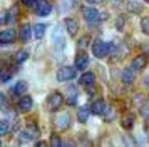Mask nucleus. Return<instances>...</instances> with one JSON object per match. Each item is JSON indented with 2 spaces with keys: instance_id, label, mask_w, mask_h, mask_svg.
<instances>
[{
  "instance_id": "f257e3e1",
  "label": "nucleus",
  "mask_w": 149,
  "mask_h": 147,
  "mask_svg": "<svg viewBox=\"0 0 149 147\" xmlns=\"http://www.w3.org/2000/svg\"><path fill=\"white\" fill-rule=\"evenodd\" d=\"M50 39H52L54 47L57 49V50H64V49H65V45H67V39H65V35H64V28H62L61 24L54 25L52 32H50Z\"/></svg>"
},
{
  "instance_id": "f03ea898",
  "label": "nucleus",
  "mask_w": 149,
  "mask_h": 147,
  "mask_svg": "<svg viewBox=\"0 0 149 147\" xmlns=\"http://www.w3.org/2000/svg\"><path fill=\"white\" fill-rule=\"evenodd\" d=\"M114 50V45L111 44V42H104V40H95L94 44H92V53H94L97 59H104V57H107L109 53Z\"/></svg>"
},
{
  "instance_id": "7ed1b4c3",
  "label": "nucleus",
  "mask_w": 149,
  "mask_h": 147,
  "mask_svg": "<svg viewBox=\"0 0 149 147\" xmlns=\"http://www.w3.org/2000/svg\"><path fill=\"white\" fill-rule=\"evenodd\" d=\"M75 75H77V69H75V67L64 65L57 70V75H55V77H57L59 82H69V80L75 79Z\"/></svg>"
},
{
  "instance_id": "20e7f679",
  "label": "nucleus",
  "mask_w": 149,
  "mask_h": 147,
  "mask_svg": "<svg viewBox=\"0 0 149 147\" xmlns=\"http://www.w3.org/2000/svg\"><path fill=\"white\" fill-rule=\"evenodd\" d=\"M81 13H82V17L86 19L87 24H97V22L101 20V13H99V10H97L95 7H91V5L82 7Z\"/></svg>"
},
{
  "instance_id": "39448f33",
  "label": "nucleus",
  "mask_w": 149,
  "mask_h": 147,
  "mask_svg": "<svg viewBox=\"0 0 149 147\" xmlns=\"http://www.w3.org/2000/svg\"><path fill=\"white\" fill-rule=\"evenodd\" d=\"M64 100H65V97H64L61 92H52L49 95V100H47L49 110H52V112L59 110V109L64 105Z\"/></svg>"
},
{
  "instance_id": "423d86ee",
  "label": "nucleus",
  "mask_w": 149,
  "mask_h": 147,
  "mask_svg": "<svg viewBox=\"0 0 149 147\" xmlns=\"http://www.w3.org/2000/svg\"><path fill=\"white\" fill-rule=\"evenodd\" d=\"M15 39H17V32H15V28H5V30H0V44H2V45L14 44Z\"/></svg>"
},
{
  "instance_id": "0eeeda50",
  "label": "nucleus",
  "mask_w": 149,
  "mask_h": 147,
  "mask_svg": "<svg viewBox=\"0 0 149 147\" xmlns=\"http://www.w3.org/2000/svg\"><path fill=\"white\" fill-rule=\"evenodd\" d=\"M32 107H34V100L30 95H22L20 100L17 102V109H19V112H30L32 110Z\"/></svg>"
},
{
  "instance_id": "6e6552de",
  "label": "nucleus",
  "mask_w": 149,
  "mask_h": 147,
  "mask_svg": "<svg viewBox=\"0 0 149 147\" xmlns=\"http://www.w3.org/2000/svg\"><path fill=\"white\" fill-rule=\"evenodd\" d=\"M35 12H37V15H40V17L50 15V12H52L50 2H47V0H39V2L35 3Z\"/></svg>"
},
{
  "instance_id": "1a4fd4ad",
  "label": "nucleus",
  "mask_w": 149,
  "mask_h": 147,
  "mask_svg": "<svg viewBox=\"0 0 149 147\" xmlns=\"http://www.w3.org/2000/svg\"><path fill=\"white\" fill-rule=\"evenodd\" d=\"M55 126L59 130H65L70 127V115L69 112H64V114H59L57 115V119H55Z\"/></svg>"
},
{
  "instance_id": "9d476101",
  "label": "nucleus",
  "mask_w": 149,
  "mask_h": 147,
  "mask_svg": "<svg viewBox=\"0 0 149 147\" xmlns=\"http://www.w3.org/2000/svg\"><path fill=\"white\" fill-rule=\"evenodd\" d=\"M74 64H75V69L77 70H84V69H87L89 65V55L86 52H77L74 59Z\"/></svg>"
},
{
  "instance_id": "9b49d317",
  "label": "nucleus",
  "mask_w": 149,
  "mask_h": 147,
  "mask_svg": "<svg viewBox=\"0 0 149 147\" xmlns=\"http://www.w3.org/2000/svg\"><path fill=\"white\" fill-rule=\"evenodd\" d=\"M64 27H65V30H67V33L70 37H75L77 35V30H79V22L75 19L67 17V19L64 20Z\"/></svg>"
},
{
  "instance_id": "f8f14e48",
  "label": "nucleus",
  "mask_w": 149,
  "mask_h": 147,
  "mask_svg": "<svg viewBox=\"0 0 149 147\" xmlns=\"http://www.w3.org/2000/svg\"><path fill=\"white\" fill-rule=\"evenodd\" d=\"M146 64H148V55H146V53H141V55H136L134 59H132L131 67L134 69L136 72H139V70H142V69L146 67Z\"/></svg>"
},
{
  "instance_id": "ddd939ff",
  "label": "nucleus",
  "mask_w": 149,
  "mask_h": 147,
  "mask_svg": "<svg viewBox=\"0 0 149 147\" xmlns=\"http://www.w3.org/2000/svg\"><path fill=\"white\" fill-rule=\"evenodd\" d=\"M107 109L109 107H107V104H106V100L99 99V100H95V102H92V105H91V112L95 114V115H104Z\"/></svg>"
},
{
  "instance_id": "4468645a",
  "label": "nucleus",
  "mask_w": 149,
  "mask_h": 147,
  "mask_svg": "<svg viewBox=\"0 0 149 147\" xmlns=\"http://www.w3.org/2000/svg\"><path fill=\"white\" fill-rule=\"evenodd\" d=\"M136 70L132 67H127V69H124L122 70V84L124 85H132L136 80Z\"/></svg>"
},
{
  "instance_id": "2eb2a0df",
  "label": "nucleus",
  "mask_w": 149,
  "mask_h": 147,
  "mask_svg": "<svg viewBox=\"0 0 149 147\" xmlns=\"http://www.w3.org/2000/svg\"><path fill=\"white\" fill-rule=\"evenodd\" d=\"M91 109H89L87 105H81L77 107V120L81 122V124H86L87 122V119L91 117Z\"/></svg>"
},
{
  "instance_id": "dca6fc26",
  "label": "nucleus",
  "mask_w": 149,
  "mask_h": 147,
  "mask_svg": "<svg viewBox=\"0 0 149 147\" xmlns=\"http://www.w3.org/2000/svg\"><path fill=\"white\" fill-rule=\"evenodd\" d=\"M19 37H20L22 42H29V40L32 39V28L29 24H24L20 27V32H19Z\"/></svg>"
},
{
  "instance_id": "f3484780",
  "label": "nucleus",
  "mask_w": 149,
  "mask_h": 147,
  "mask_svg": "<svg viewBox=\"0 0 149 147\" xmlns=\"http://www.w3.org/2000/svg\"><path fill=\"white\" fill-rule=\"evenodd\" d=\"M77 99H79V92H77V89H75V87H69L65 102H67L69 105H75V104H77Z\"/></svg>"
},
{
  "instance_id": "a211bd4d",
  "label": "nucleus",
  "mask_w": 149,
  "mask_h": 147,
  "mask_svg": "<svg viewBox=\"0 0 149 147\" xmlns=\"http://www.w3.org/2000/svg\"><path fill=\"white\" fill-rule=\"evenodd\" d=\"M81 84H82V85H86V87L94 85V84H95V74H94V72H86V74H82Z\"/></svg>"
},
{
  "instance_id": "6ab92c4d",
  "label": "nucleus",
  "mask_w": 149,
  "mask_h": 147,
  "mask_svg": "<svg viewBox=\"0 0 149 147\" xmlns=\"http://www.w3.org/2000/svg\"><path fill=\"white\" fill-rule=\"evenodd\" d=\"M134 122H136L134 114H126V115L122 117V120H121V126L124 127L126 130H129V129H132V127H134Z\"/></svg>"
},
{
  "instance_id": "aec40b11",
  "label": "nucleus",
  "mask_w": 149,
  "mask_h": 147,
  "mask_svg": "<svg viewBox=\"0 0 149 147\" xmlns=\"http://www.w3.org/2000/svg\"><path fill=\"white\" fill-rule=\"evenodd\" d=\"M27 82L25 80H19L17 84L14 85V89H12V92L15 94V95H24V94L27 92Z\"/></svg>"
},
{
  "instance_id": "412c9836",
  "label": "nucleus",
  "mask_w": 149,
  "mask_h": 147,
  "mask_svg": "<svg viewBox=\"0 0 149 147\" xmlns=\"http://www.w3.org/2000/svg\"><path fill=\"white\" fill-rule=\"evenodd\" d=\"M127 8L131 13H141L144 10V5H142L141 2H137V0H131L127 3Z\"/></svg>"
},
{
  "instance_id": "4be33fe9",
  "label": "nucleus",
  "mask_w": 149,
  "mask_h": 147,
  "mask_svg": "<svg viewBox=\"0 0 149 147\" xmlns=\"http://www.w3.org/2000/svg\"><path fill=\"white\" fill-rule=\"evenodd\" d=\"M45 30H47V25H45V24H37V25L34 27V37L37 40H42L44 35H45Z\"/></svg>"
},
{
  "instance_id": "5701e85b",
  "label": "nucleus",
  "mask_w": 149,
  "mask_h": 147,
  "mask_svg": "<svg viewBox=\"0 0 149 147\" xmlns=\"http://www.w3.org/2000/svg\"><path fill=\"white\" fill-rule=\"evenodd\" d=\"M19 7L17 5H12V8L10 10H7V17H8V24H12V22H15V20L19 19Z\"/></svg>"
},
{
  "instance_id": "b1692460",
  "label": "nucleus",
  "mask_w": 149,
  "mask_h": 147,
  "mask_svg": "<svg viewBox=\"0 0 149 147\" xmlns=\"http://www.w3.org/2000/svg\"><path fill=\"white\" fill-rule=\"evenodd\" d=\"M12 75H14V72H12L10 69H7V67H3L2 72H0V82H2V84L8 82V80L12 79Z\"/></svg>"
},
{
  "instance_id": "393cba45",
  "label": "nucleus",
  "mask_w": 149,
  "mask_h": 147,
  "mask_svg": "<svg viewBox=\"0 0 149 147\" xmlns=\"http://www.w3.org/2000/svg\"><path fill=\"white\" fill-rule=\"evenodd\" d=\"M89 45H91V37H89V35H82L81 39L77 40V47H79L81 50H84V49H87Z\"/></svg>"
},
{
  "instance_id": "a878e982",
  "label": "nucleus",
  "mask_w": 149,
  "mask_h": 147,
  "mask_svg": "<svg viewBox=\"0 0 149 147\" xmlns=\"http://www.w3.org/2000/svg\"><path fill=\"white\" fill-rule=\"evenodd\" d=\"M27 59H29V52L27 50H19V52L15 53V57H14L15 64H22V62H25Z\"/></svg>"
},
{
  "instance_id": "bb28decb",
  "label": "nucleus",
  "mask_w": 149,
  "mask_h": 147,
  "mask_svg": "<svg viewBox=\"0 0 149 147\" xmlns=\"http://www.w3.org/2000/svg\"><path fill=\"white\" fill-rule=\"evenodd\" d=\"M49 144H50V147H62V146H64V142L61 140V137H59L57 134L50 135V140H49Z\"/></svg>"
},
{
  "instance_id": "cd10ccee",
  "label": "nucleus",
  "mask_w": 149,
  "mask_h": 147,
  "mask_svg": "<svg viewBox=\"0 0 149 147\" xmlns=\"http://www.w3.org/2000/svg\"><path fill=\"white\" fill-rule=\"evenodd\" d=\"M141 32L144 35H149V17H142L141 19Z\"/></svg>"
},
{
  "instance_id": "c85d7f7f",
  "label": "nucleus",
  "mask_w": 149,
  "mask_h": 147,
  "mask_svg": "<svg viewBox=\"0 0 149 147\" xmlns=\"http://www.w3.org/2000/svg\"><path fill=\"white\" fill-rule=\"evenodd\" d=\"M8 130H10V124H8V120H0V137L5 135Z\"/></svg>"
},
{
  "instance_id": "c756f323",
  "label": "nucleus",
  "mask_w": 149,
  "mask_h": 147,
  "mask_svg": "<svg viewBox=\"0 0 149 147\" xmlns=\"http://www.w3.org/2000/svg\"><path fill=\"white\" fill-rule=\"evenodd\" d=\"M141 115L144 119H149V99L144 100V104L141 105Z\"/></svg>"
},
{
  "instance_id": "7c9ffc66",
  "label": "nucleus",
  "mask_w": 149,
  "mask_h": 147,
  "mask_svg": "<svg viewBox=\"0 0 149 147\" xmlns=\"http://www.w3.org/2000/svg\"><path fill=\"white\" fill-rule=\"evenodd\" d=\"M5 24H8L7 12H0V25H5Z\"/></svg>"
},
{
  "instance_id": "2f4dec72",
  "label": "nucleus",
  "mask_w": 149,
  "mask_h": 147,
  "mask_svg": "<svg viewBox=\"0 0 149 147\" xmlns=\"http://www.w3.org/2000/svg\"><path fill=\"white\" fill-rule=\"evenodd\" d=\"M112 117H114V109H107L104 114V120H111Z\"/></svg>"
},
{
  "instance_id": "473e14b6",
  "label": "nucleus",
  "mask_w": 149,
  "mask_h": 147,
  "mask_svg": "<svg viewBox=\"0 0 149 147\" xmlns=\"http://www.w3.org/2000/svg\"><path fill=\"white\" fill-rule=\"evenodd\" d=\"M37 2H39V0H22V3H24L25 7H34Z\"/></svg>"
},
{
  "instance_id": "72a5a7b5",
  "label": "nucleus",
  "mask_w": 149,
  "mask_h": 147,
  "mask_svg": "<svg viewBox=\"0 0 149 147\" xmlns=\"http://www.w3.org/2000/svg\"><path fill=\"white\" fill-rule=\"evenodd\" d=\"M116 27H117L119 30H122V27H124V17H119V19H117V22H116Z\"/></svg>"
},
{
  "instance_id": "f704fd0d",
  "label": "nucleus",
  "mask_w": 149,
  "mask_h": 147,
  "mask_svg": "<svg viewBox=\"0 0 149 147\" xmlns=\"http://www.w3.org/2000/svg\"><path fill=\"white\" fill-rule=\"evenodd\" d=\"M3 104H5V95H3V94L0 92V107L3 105Z\"/></svg>"
},
{
  "instance_id": "c9c22d12",
  "label": "nucleus",
  "mask_w": 149,
  "mask_h": 147,
  "mask_svg": "<svg viewBox=\"0 0 149 147\" xmlns=\"http://www.w3.org/2000/svg\"><path fill=\"white\" fill-rule=\"evenodd\" d=\"M37 146H40V147H45V146H47V142H44V140H39V142H37Z\"/></svg>"
},
{
  "instance_id": "e433bc0d",
  "label": "nucleus",
  "mask_w": 149,
  "mask_h": 147,
  "mask_svg": "<svg viewBox=\"0 0 149 147\" xmlns=\"http://www.w3.org/2000/svg\"><path fill=\"white\" fill-rule=\"evenodd\" d=\"M144 84H146V85L149 87V74H148V75H146V77H144Z\"/></svg>"
},
{
  "instance_id": "4c0bfd02",
  "label": "nucleus",
  "mask_w": 149,
  "mask_h": 147,
  "mask_svg": "<svg viewBox=\"0 0 149 147\" xmlns=\"http://www.w3.org/2000/svg\"><path fill=\"white\" fill-rule=\"evenodd\" d=\"M89 2H92V3H101L102 0H89Z\"/></svg>"
},
{
  "instance_id": "58836bf2",
  "label": "nucleus",
  "mask_w": 149,
  "mask_h": 147,
  "mask_svg": "<svg viewBox=\"0 0 149 147\" xmlns=\"http://www.w3.org/2000/svg\"><path fill=\"white\" fill-rule=\"evenodd\" d=\"M2 69H3V65H2V62H0V72H2Z\"/></svg>"
},
{
  "instance_id": "ea45409f",
  "label": "nucleus",
  "mask_w": 149,
  "mask_h": 147,
  "mask_svg": "<svg viewBox=\"0 0 149 147\" xmlns=\"http://www.w3.org/2000/svg\"><path fill=\"white\" fill-rule=\"evenodd\" d=\"M0 146H2V142H0Z\"/></svg>"
},
{
  "instance_id": "a19ab883",
  "label": "nucleus",
  "mask_w": 149,
  "mask_h": 147,
  "mask_svg": "<svg viewBox=\"0 0 149 147\" xmlns=\"http://www.w3.org/2000/svg\"><path fill=\"white\" fill-rule=\"evenodd\" d=\"M146 2H149V0H146Z\"/></svg>"
}]
</instances>
